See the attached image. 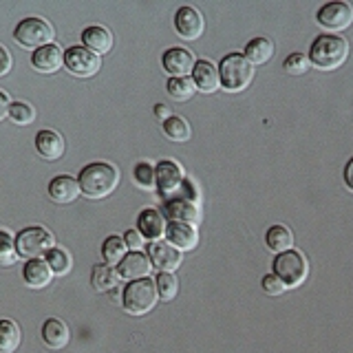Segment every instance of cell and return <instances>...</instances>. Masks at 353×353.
<instances>
[{
  "label": "cell",
  "instance_id": "obj_1",
  "mask_svg": "<svg viewBox=\"0 0 353 353\" xmlns=\"http://www.w3.org/2000/svg\"><path fill=\"white\" fill-rule=\"evenodd\" d=\"M77 183H80V190L84 196L104 199L115 192V188L119 183V170L113 163H106V161L88 163L82 168V172L77 174Z\"/></svg>",
  "mask_w": 353,
  "mask_h": 353
},
{
  "label": "cell",
  "instance_id": "obj_2",
  "mask_svg": "<svg viewBox=\"0 0 353 353\" xmlns=\"http://www.w3.org/2000/svg\"><path fill=\"white\" fill-rule=\"evenodd\" d=\"M349 58V42L347 38L336 33H323L312 42L309 49V62L320 71H334L342 66Z\"/></svg>",
  "mask_w": 353,
  "mask_h": 353
},
{
  "label": "cell",
  "instance_id": "obj_3",
  "mask_svg": "<svg viewBox=\"0 0 353 353\" xmlns=\"http://www.w3.org/2000/svg\"><path fill=\"white\" fill-rule=\"evenodd\" d=\"M221 86L228 93H241L252 84L254 80V66L248 62L243 53H228L219 64Z\"/></svg>",
  "mask_w": 353,
  "mask_h": 353
},
{
  "label": "cell",
  "instance_id": "obj_4",
  "mask_svg": "<svg viewBox=\"0 0 353 353\" xmlns=\"http://www.w3.org/2000/svg\"><path fill=\"white\" fill-rule=\"evenodd\" d=\"M157 285L150 279H139V281H130L124 287V294H121V307L124 312L130 316H146L152 312V307L157 305Z\"/></svg>",
  "mask_w": 353,
  "mask_h": 353
},
{
  "label": "cell",
  "instance_id": "obj_5",
  "mask_svg": "<svg viewBox=\"0 0 353 353\" xmlns=\"http://www.w3.org/2000/svg\"><path fill=\"white\" fill-rule=\"evenodd\" d=\"M53 248H55V236L42 225H29L25 230H20L16 236L18 256H25L29 261L47 256Z\"/></svg>",
  "mask_w": 353,
  "mask_h": 353
},
{
  "label": "cell",
  "instance_id": "obj_6",
  "mask_svg": "<svg viewBox=\"0 0 353 353\" xmlns=\"http://www.w3.org/2000/svg\"><path fill=\"white\" fill-rule=\"evenodd\" d=\"M53 38H55L53 27L44 18H38V16L20 20L14 29V40L20 47L33 49V51L47 47V44H53Z\"/></svg>",
  "mask_w": 353,
  "mask_h": 353
},
{
  "label": "cell",
  "instance_id": "obj_7",
  "mask_svg": "<svg viewBox=\"0 0 353 353\" xmlns=\"http://www.w3.org/2000/svg\"><path fill=\"white\" fill-rule=\"evenodd\" d=\"M274 274L283 281L287 290L290 287H301L309 276V263L305 259V254L298 250H287L283 254H276Z\"/></svg>",
  "mask_w": 353,
  "mask_h": 353
},
{
  "label": "cell",
  "instance_id": "obj_8",
  "mask_svg": "<svg viewBox=\"0 0 353 353\" xmlns=\"http://www.w3.org/2000/svg\"><path fill=\"white\" fill-rule=\"evenodd\" d=\"M318 25L329 33H340L353 25V5L345 0H334L318 9L316 14Z\"/></svg>",
  "mask_w": 353,
  "mask_h": 353
},
{
  "label": "cell",
  "instance_id": "obj_9",
  "mask_svg": "<svg viewBox=\"0 0 353 353\" xmlns=\"http://www.w3.org/2000/svg\"><path fill=\"white\" fill-rule=\"evenodd\" d=\"M64 66L75 77H93L102 69V58L86 47H71L64 51Z\"/></svg>",
  "mask_w": 353,
  "mask_h": 353
},
{
  "label": "cell",
  "instance_id": "obj_10",
  "mask_svg": "<svg viewBox=\"0 0 353 353\" xmlns=\"http://www.w3.org/2000/svg\"><path fill=\"white\" fill-rule=\"evenodd\" d=\"M174 29L183 40H196L203 36L205 20L201 16V11L196 7L185 5L174 14Z\"/></svg>",
  "mask_w": 353,
  "mask_h": 353
},
{
  "label": "cell",
  "instance_id": "obj_11",
  "mask_svg": "<svg viewBox=\"0 0 353 353\" xmlns=\"http://www.w3.org/2000/svg\"><path fill=\"white\" fill-rule=\"evenodd\" d=\"M163 64V71L168 73L170 77H188L194 71V53L190 49H183V47H170L168 51L163 53L161 58Z\"/></svg>",
  "mask_w": 353,
  "mask_h": 353
},
{
  "label": "cell",
  "instance_id": "obj_12",
  "mask_svg": "<svg viewBox=\"0 0 353 353\" xmlns=\"http://www.w3.org/2000/svg\"><path fill=\"white\" fill-rule=\"evenodd\" d=\"M154 176H157V190L161 194H174L185 183L181 165L172 159H163L154 165Z\"/></svg>",
  "mask_w": 353,
  "mask_h": 353
},
{
  "label": "cell",
  "instance_id": "obj_13",
  "mask_svg": "<svg viewBox=\"0 0 353 353\" xmlns=\"http://www.w3.org/2000/svg\"><path fill=\"white\" fill-rule=\"evenodd\" d=\"M148 259L152 263V268H157L159 272H170L181 265V252L172 248L168 241H152L148 245Z\"/></svg>",
  "mask_w": 353,
  "mask_h": 353
},
{
  "label": "cell",
  "instance_id": "obj_14",
  "mask_svg": "<svg viewBox=\"0 0 353 353\" xmlns=\"http://www.w3.org/2000/svg\"><path fill=\"white\" fill-rule=\"evenodd\" d=\"M165 239L179 252H190L199 245L196 228L190 223H179V221H168V225H165Z\"/></svg>",
  "mask_w": 353,
  "mask_h": 353
},
{
  "label": "cell",
  "instance_id": "obj_15",
  "mask_svg": "<svg viewBox=\"0 0 353 353\" xmlns=\"http://www.w3.org/2000/svg\"><path fill=\"white\" fill-rule=\"evenodd\" d=\"M150 270H152V263L148 259V254H143V252H128L124 261L117 265L119 279H124V281L148 279Z\"/></svg>",
  "mask_w": 353,
  "mask_h": 353
},
{
  "label": "cell",
  "instance_id": "obj_16",
  "mask_svg": "<svg viewBox=\"0 0 353 353\" xmlns=\"http://www.w3.org/2000/svg\"><path fill=\"white\" fill-rule=\"evenodd\" d=\"M31 64L40 73H55L64 66V51L55 42L47 44V47L36 49L31 53Z\"/></svg>",
  "mask_w": 353,
  "mask_h": 353
},
{
  "label": "cell",
  "instance_id": "obj_17",
  "mask_svg": "<svg viewBox=\"0 0 353 353\" xmlns=\"http://www.w3.org/2000/svg\"><path fill=\"white\" fill-rule=\"evenodd\" d=\"M165 212H168L170 221H179V223H190L196 225L201 214H199V205L196 201L188 196H172L165 201Z\"/></svg>",
  "mask_w": 353,
  "mask_h": 353
},
{
  "label": "cell",
  "instance_id": "obj_18",
  "mask_svg": "<svg viewBox=\"0 0 353 353\" xmlns=\"http://www.w3.org/2000/svg\"><path fill=\"white\" fill-rule=\"evenodd\" d=\"M36 150H38L40 157H44L47 161H58V159H62V154L66 150V143H64V139L58 130L44 128L36 135Z\"/></svg>",
  "mask_w": 353,
  "mask_h": 353
},
{
  "label": "cell",
  "instance_id": "obj_19",
  "mask_svg": "<svg viewBox=\"0 0 353 353\" xmlns=\"http://www.w3.org/2000/svg\"><path fill=\"white\" fill-rule=\"evenodd\" d=\"M80 183L77 179L69 174H58L53 176L51 183H49V196L53 203H60V205H66V203H73L77 196H80Z\"/></svg>",
  "mask_w": 353,
  "mask_h": 353
},
{
  "label": "cell",
  "instance_id": "obj_20",
  "mask_svg": "<svg viewBox=\"0 0 353 353\" xmlns=\"http://www.w3.org/2000/svg\"><path fill=\"white\" fill-rule=\"evenodd\" d=\"M192 82L196 91L201 93H214L221 88V75L219 69L210 60H196L194 71H192Z\"/></svg>",
  "mask_w": 353,
  "mask_h": 353
},
{
  "label": "cell",
  "instance_id": "obj_21",
  "mask_svg": "<svg viewBox=\"0 0 353 353\" xmlns=\"http://www.w3.org/2000/svg\"><path fill=\"white\" fill-rule=\"evenodd\" d=\"M165 219L161 216L159 210L154 208H146L141 210L139 216H137V230L141 232L143 239H150V241H161V236H165Z\"/></svg>",
  "mask_w": 353,
  "mask_h": 353
},
{
  "label": "cell",
  "instance_id": "obj_22",
  "mask_svg": "<svg viewBox=\"0 0 353 353\" xmlns=\"http://www.w3.org/2000/svg\"><path fill=\"white\" fill-rule=\"evenodd\" d=\"M40 336H42V342L49 349L58 351V349H64L66 345H69L71 331H69V327H66V323H62L60 318H47V320H44V325H42Z\"/></svg>",
  "mask_w": 353,
  "mask_h": 353
},
{
  "label": "cell",
  "instance_id": "obj_23",
  "mask_svg": "<svg viewBox=\"0 0 353 353\" xmlns=\"http://www.w3.org/2000/svg\"><path fill=\"white\" fill-rule=\"evenodd\" d=\"M82 42L88 51H93L102 58V55L110 53V49H113V33L102 25H91L82 31Z\"/></svg>",
  "mask_w": 353,
  "mask_h": 353
},
{
  "label": "cell",
  "instance_id": "obj_24",
  "mask_svg": "<svg viewBox=\"0 0 353 353\" xmlns=\"http://www.w3.org/2000/svg\"><path fill=\"white\" fill-rule=\"evenodd\" d=\"M22 279H25V283L31 290H42V287H47L51 283L53 272L44 259H31L27 261L25 268H22Z\"/></svg>",
  "mask_w": 353,
  "mask_h": 353
},
{
  "label": "cell",
  "instance_id": "obj_25",
  "mask_svg": "<svg viewBox=\"0 0 353 353\" xmlns=\"http://www.w3.org/2000/svg\"><path fill=\"white\" fill-rule=\"evenodd\" d=\"M243 55H245L252 66L265 64V62H270L272 55H274V42L270 38L259 36V38H254V40L248 42V47H245V51H243Z\"/></svg>",
  "mask_w": 353,
  "mask_h": 353
},
{
  "label": "cell",
  "instance_id": "obj_26",
  "mask_svg": "<svg viewBox=\"0 0 353 353\" xmlns=\"http://www.w3.org/2000/svg\"><path fill=\"white\" fill-rule=\"evenodd\" d=\"M265 243H268V248L276 254H283L287 250L294 248V234L292 230L283 225V223H276L268 230V234H265Z\"/></svg>",
  "mask_w": 353,
  "mask_h": 353
},
{
  "label": "cell",
  "instance_id": "obj_27",
  "mask_svg": "<svg viewBox=\"0 0 353 353\" xmlns=\"http://www.w3.org/2000/svg\"><path fill=\"white\" fill-rule=\"evenodd\" d=\"M22 342V331L18 323L0 318V353H16Z\"/></svg>",
  "mask_w": 353,
  "mask_h": 353
},
{
  "label": "cell",
  "instance_id": "obj_28",
  "mask_svg": "<svg viewBox=\"0 0 353 353\" xmlns=\"http://www.w3.org/2000/svg\"><path fill=\"white\" fill-rule=\"evenodd\" d=\"M119 281L121 279H119V274H117V268H110V265H95L93 272H91L93 290L99 292V294L110 292Z\"/></svg>",
  "mask_w": 353,
  "mask_h": 353
},
{
  "label": "cell",
  "instance_id": "obj_29",
  "mask_svg": "<svg viewBox=\"0 0 353 353\" xmlns=\"http://www.w3.org/2000/svg\"><path fill=\"white\" fill-rule=\"evenodd\" d=\"M161 128L165 132V137H170L176 143H183V141H188V139L192 137L190 124H188V121L183 117H179V115H172L165 121H161Z\"/></svg>",
  "mask_w": 353,
  "mask_h": 353
},
{
  "label": "cell",
  "instance_id": "obj_30",
  "mask_svg": "<svg viewBox=\"0 0 353 353\" xmlns=\"http://www.w3.org/2000/svg\"><path fill=\"white\" fill-rule=\"evenodd\" d=\"M126 254H128V248H126V241L121 236H108L102 243V259L106 265H110V268L124 261Z\"/></svg>",
  "mask_w": 353,
  "mask_h": 353
},
{
  "label": "cell",
  "instance_id": "obj_31",
  "mask_svg": "<svg viewBox=\"0 0 353 353\" xmlns=\"http://www.w3.org/2000/svg\"><path fill=\"white\" fill-rule=\"evenodd\" d=\"M165 91L176 102H185V99H190L194 95L196 86L192 82V77H170L168 84H165Z\"/></svg>",
  "mask_w": 353,
  "mask_h": 353
},
{
  "label": "cell",
  "instance_id": "obj_32",
  "mask_svg": "<svg viewBox=\"0 0 353 353\" xmlns=\"http://www.w3.org/2000/svg\"><path fill=\"white\" fill-rule=\"evenodd\" d=\"M154 285H157L159 298L165 303L174 301L176 294H179V281H176V276L170 274V272H159L157 279H154Z\"/></svg>",
  "mask_w": 353,
  "mask_h": 353
},
{
  "label": "cell",
  "instance_id": "obj_33",
  "mask_svg": "<svg viewBox=\"0 0 353 353\" xmlns=\"http://www.w3.org/2000/svg\"><path fill=\"white\" fill-rule=\"evenodd\" d=\"M44 261L49 263V268H51V272H53L55 276L69 274V272H71V265H73L71 254L66 252V250H62V248H53V250L47 254V259H44Z\"/></svg>",
  "mask_w": 353,
  "mask_h": 353
},
{
  "label": "cell",
  "instance_id": "obj_34",
  "mask_svg": "<svg viewBox=\"0 0 353 353\" xmlns=\"http://www.w3.org/2000/svg\"><path fill=\"white\" fill-rule=\"evenodd\" d=\"M132 179L139 188L143 190H152V188H157V176H154V168L148 163V161H139L135 165V170H132Z\"/></svg>",
  "mask_w": 353,
  "mask_h": 353
},
{
  "label": "cell",
  "instance_id": "obj_35",
  "mask_svg": "<svg viewBox=\"0 0 353 353\" xmlns=\"http://www.w3.org/2000/svg\"><path fill=\"white\" fill-rule=\"evenodd\" d=\"M18 259V250H16V239L9 234V232L0 230V265L9 268L14 265Z\"/></svg>",
  "mask_w": 353,
  "mask_h": 353
},
{
  "label": "cell",
  "instance_id": "obj_36",
  "mask_svg": "<svg viewBox=\"0 0 353 353\" xmlns=\"http://www.w3.org/2000/svg\"><path fill=\"white\" fill-rule=\"evenodd\" d=\"M9 117L14 124L18 126H27L36 119V108H33L29 102H11L9 106Z\"/></svg>",
  "mask_w": 353,
  "mask_h": 353
},
{
  "label": "cell",
  "instance_id": "obj_37",
  "mask_svg": "<svg viewBox=\"0 0 353 353\" xmlns=\"http://www.w3.org/2000/svg\"><path fill=\"white\" fill-rule=\"evenodd\" d=\"M309 55L305 53H292V55H287L285 62H283V69L287 73H292V75H303L309 71Z\"/></svg>",
  "mask_w": 353,
  "mask_h": 353
},
{
  "label": "cell",
  "instance_id": "obj_38",
  "mask_svg": "<svg viewBox=\"0 0 353 353\" xmlns=\"http://www.w3.org/2000/svg\"><path fill=\"white\" fill-rule=\"evenodd\" d=\"M261 287H263V292L268 294V296H281L287 287L283 285V281L276 276L274 272L268 274V276H263V281H261Z\"/></svg>",
  "mask_w": 353,
  "mask_h": 353
},
{
  "label": "cell",
  "instance_id": "obj_39",
  "mask_svg": "<svg viewBox=\"0 0 353 353\" xmlns=\"http://www.w3.org/2000/svg\"><path fill=\"white\" fill-rule=\"evenodd\" d=\"M124 241H126V248L130 252H139L143 248V236L139 230H128L124 234Z\"/></svg>",
  "mask_w": 353,
  "mask_h": 353
},
{
  "label": "cell",
  "instance_id": "obj_40",
  "mask_svg": "<svg viewBox=\"0 0 353 353\" xmlns=\"http://www.w3.org/2000/svg\"><path fill=\"white\" fill-rule=\"evenodd\" d=\"M11 64H14V60H11V53L3 47V44H0V77L11 71Z\"/></svg>",
  "mask_w": 353,
  "mask_h": 353
},
{
  "label": "cell",
  "instance_id": "obj_41",
  "mask_svg": "<svg viewBox=\"0 0 353 353\" xmlns=\"http://www.w3.org/2000/svg\"><path fill=\"white\" fill-rule=\"evenodd\" d=\"M9 106H11V102H9L7 93L0 91V121H3L5 117H9Z\"/></svg>",
  "mask_w": 353,
  "mask_h": 353
},
{
  "label": "cell",
  "instance_id": "obj_42",
  "mask_svg": "<svg viewBox=\"0 0 353 353\" xmlns=\"http://www.w3.org/2000/svg\"><path fill=\"white\" fill-rule=\"evenodd\" d=\"M345 183H347V188L353 192V157L347 161V165H345Z\"/></svg>",
  "mask_w": 353,
  "mask_h": 353
},
{
  "label": "cell",
  "instance_id": "obj_43",
  "mask_svg": "<svg viewBox=\"0 0 353 353\" xmlns=\"http://www.w3.org/2000/svg\"><path fill=\"white\" fill-rule=\"evenodd\" d=\"M154 115H157V117H159L161 121H165V119H168V117H172L170 108L165 106V104H157V106H154Z\"/></svg>",
  "mask_w": 353,
  "mask_h": 353
}]
</instances>
